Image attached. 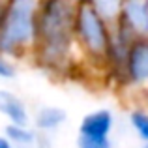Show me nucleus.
Instances as JSON below:
<instances>
[{
	"mask_svg": "<svg viewBox=\"0 0 148 148\" xmlns=\"http://www.w3.org/2000/svg\"><path fill=\"white\" fill-rule=\"evenodd\" d=\"M141 148H148V143H143V146Z\"/></svg>",
	"mask_w": 148,
	"mask_h": 148,
	"instance_id": "nucleus-15",
	"label": "nucleus"
},
{
	"mask_svg": "<svg viewBox=\"0 0 148 148\" xmlns=\"http://www.w3.org/2000/svg\"><path fill=\"white\" fill-rule=\"evenodd\" d=\"M118 81L133 98H148V38H137L131 43Z\"/></svg>",
	"mask_w": 148,
	"mask_h": 148,
	"instance_id": "nucleus-4",
	"label": "nucleus"
},
{
	"mask_svg": "<svg viewBox=\"0 0 148 148\" xmlns=\"http://www.w3.org/2000/svg\"><path fill=\"white\" fill-rule=\"evenodd\" d=\"M84 0H41L38 41L32 58L49 73H68L79 62L75 45V15Z\"/></svg>",
	"mask_w": 148,
	"mask_h": 148,
	"instance_id": "nucleus-1",
	"label": "nucleus"
},
{
	"mask_svg": "<svg viewBox=\"0 0 148 148\" xmlns=\"http://www.w3.org/2000/svg\"><path fill=\"white\" fill-rule=\"evenodd\" d=\"M112 25L86 2H81L75 15V45L79 62L107 69V54Z\"/></svg>",
	"mask_w": 148,
	"mask_h": 148,
	"instance_id": "nucleus-3",
	"label": "nucleus"
},
{
	"mask_svg": "<svg viewBox=\"0 0 148 148\" xmlns=\"http://www.w3.org/2000/svg\"><path fill=\"white\" fill-rule=\"evenodd\" d=\"M0 116L6 118L8 124H30V112L26 101L8 88H0Z\"/></svg>",
	"mask_w": 148,
	"mask_h": 148,
	"instance_id": "nucleus-7",
	"label": "nucleus"
},
{
	"mask_svg": "<svg viewBox=\"0 0 148 148\" xmlns=\"http://www.w3.org/2000/svg\"><path fill=\"white\" fill-rule=\"evenodd\" d=\"M86 4H90L96 11L112 25V23L118 21L120 17V11H122L124 6V0H84Z\"/></svg>",
	"mask_w": 148,
	"mask_h": 148,
	"instance_id": "nucleus-10",
	"label": "nucleus"
},
{
	"mask_svg": "<svg viewBox=\"0 0 148 148\" xmlns=\"http://www.w3.org/2000/svg\"><path fill=\"white\" fill-rule=\"evenodd\" d=\"M19 75L17 58L0 53V81H13Z\"/></svg>",
	"mask_w": 148,
	"mask_h": 148,
	"instance_id": "nucleus-11",
	"label": "nucleus"
},
{
	"mask_svg": "<svg viewBox=\"0 0 148 148\" xmlns=\"http://www.w3.org/2000/svg\"><path fill=\"white\" fill-rule=\"evenodd\" d=\"M114 130V112L111 109H96L83 116L79 124V133L83 137L107 139Z\"/></svg>",
	"mask_w": 148,
	"mask_h": 148,
	"instance_id": "nucleus-6",
	"label": "nucleus"
},
{
	"mask_svg": "<svg viewBox=\"0 0 148 148\" xmlns=\"http://www.w3.org/2000/svg\"><path fill=\"white\" fill-rule=\"evenodd\" d=\"M66 122H68L66 109L56 107V105H41L32 114V126L40 133H45V135H51L54 131H58Z\"/></svg>",
	"mask_w": 148,
	"mask_h": 148,
	"instance_id": "nucleus-8",
	"label": "nucleus"
},
{
	"mask_svg": "<svg viewBox=\"0 0 148 148\" xmlns=\"http://www.w3.org/2000/svg\"><path fill=\"white\" fill-rule=\"evenodd\" d=\"M77 148H112V141H111V137L96 139V137L77 135Z\"/></svg>",
	"mask_w": 148,
	"mask_h": 148,
	"instance_id": "nucleus-12",
	"label": "nucleus"
},
{
	"mask_svg": "<svg viewBox=\"0 0 148 148\" xmlns=\"http://www.w3.org/2000/svg\"><path fill=\"white\" fill-rule=\"evenodd\" d=\"M41 0H8L0 21V53L13 58H32L38 41Z\"/></svg>",
	"mask_w": 148,
	"mask_h": 148,
	"instance_id": "nucleus-2",
	"label": "nucleus"
},
{
	"mask_svg": "<svg viewBox=\"0 0 148 148\" xmlns=\"http://www.w3.org/2000/svg\"><path fill=\"white\" fill-rule=\"evenodd\" d=\"M6 6H8V0H0V21L4 17V11H6Z\"/></svg>",
	"mask_w": 148,
	"mask_h": 148,
	"instance_id": "nucleus-14",
	"label": "nucleus"
},
{
	"mask_svg": "<svg viewBox=\"0 0 148 148\" xmlns=\"http://www.w3.org/2000/svg\"><path fill=\"white\" fill-rule=\"evenodd\" d=\"M0 148H17V146H15L13 143H11L10 139H8L6 135L2 133V135H0Z\"/></svg>",
	"mask_w": 148,
	"mask_h": 148,
	"instance_id": "nucleus-13",
	"label": "nucleus"
},
{
	"mask_svg": "<svg viewBox=\"0 0 148 148\" xmlns=\"http://www.w3.org/2000/svg\"><path fill=\"white\" fill-rule=\"evenodd\" d=\"M116 23L133 38H148V0H124Z\"/></svg>",
	"mask_w": 148,
	"mask_h": 148,
	"instance_id": "nucleus-5",
	"label": "nucleus"
},
{
	"mask_svg": "<svg viewBox=\"0 0 148 148\" xmlns=\"http://www.w3.org/2000/svg\"><path fill=\"white\" fill-rule=\"evenodd\" d=\"M130 126L143 143H148V107L137 105L130 111Z\"/></svg>",
	"mask_w": 148,
	"mask_h": 148,
	"instance_id": "nucleus-9",
	"label": "nucleus"
}]
</instances>
